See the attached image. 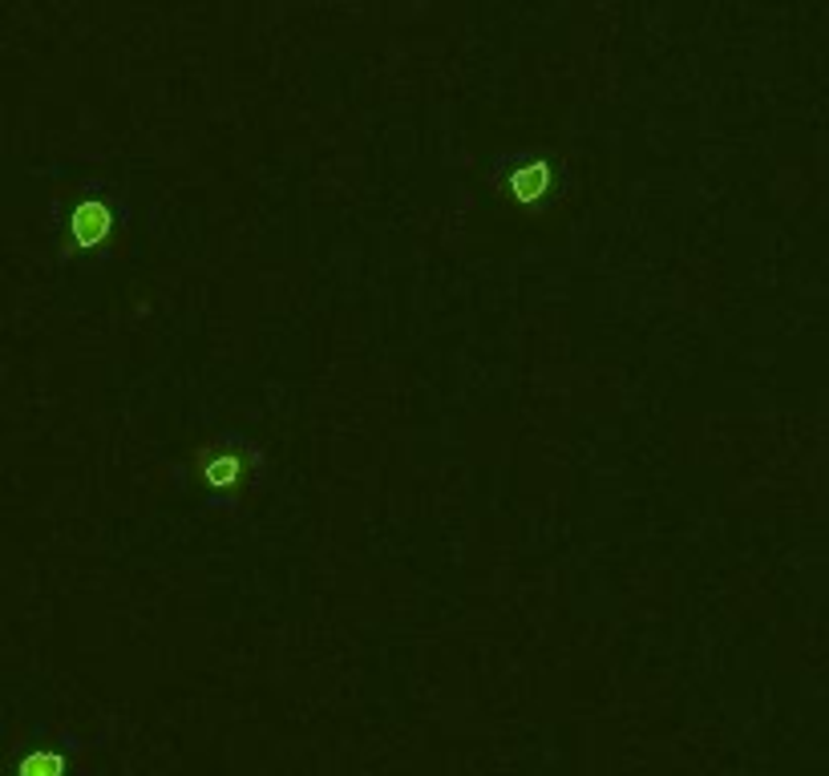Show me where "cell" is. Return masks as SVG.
Instances as JSON below:
<instances>
[{"label":"cell","instance_id":"cell-1","mask_svg":"<svg viewBox=\"0 0 829 776\" xmlns=\"http://www.w3.org/2000/svg\"><path fill=\"white\" fill-rule=\"evenodd\" d=\"M247 474H252V450H243L240 441H223L199 457V477L214 501H235V494L247 486Z\"/></svg>","mask_w":829,"mask_h":776},{"label":"cell","instance_id":"cell-4","mask_svg":"<svg viewBox=\"0 0 829 776\" xmlns=\"http://www.w3.org/2000/svg\"><path fill=\"white\" fill-rule=\"evenodd\" d=\"M21 776H65L62 752H33L21 761Z\"/></svg>","mask_w":829,"mask_h":776},{"label":"cell","instance_id":"cell-2","mask_svg":"<svg viewBox=\"0 0 829 776\" xmlns=\"http://www.w3.org/2000/svg\"><path fill=\"white\" fill-rule=\"evenodd\" d=\"M113 231V214L101 199H81L69 214V235L81 251L106 243V235Z\"/></svg>","mask_w":829,"mask_h":776},{"label":"cell","instance_id":"cell-3","mask_svg":"<svg viewBox=\"0 0 829 776\" xmlns=\"http://www.w3.org/2000/svg\"><path fill=\"white\" fill-rule=\"evenodd\" d=\"M551 190V163H542V158H530V163H522L510 175V195H515L518 202H539L542 195Z\"/></svg>","mask_w":829,"mask_h":776}]
</instances>
